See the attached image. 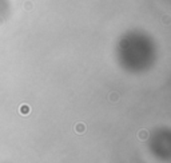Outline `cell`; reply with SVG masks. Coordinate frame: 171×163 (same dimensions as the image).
I'll return each instance as SVG.
<instances>
[{
  "mask_svg": "<svg viewBox=\"0 0 171 163\" xmlns=\"http://www.w3.org/2000/svg\"><path fill=\"white\" fill-rule=\"evenodd\" d=\"M75 130H76V132L82 134V132L86 131V126H84L83 123H78V124H76V127H75Z\"/></svg>",
  "mask_w": 171,
  "mask_h": 163,
  "instance_id": "cell-3",
  "label": "cell"
},
{
  "mask_svg": "<svg viewBox=\"0 0 171 163\" xmlns=\"http://www.w3.org/2000/svg\"><path fill=\"white\" fill-rule=\"evenodd\" d=\"M108 100H110V102H112V103L118 102V100H119V94H116V92H111V94H110V96H108Z\"/></svg>",
  "mask_w": 171,
  "mask_h": 163,
  "instance_id": "cell-2",
  "label": "cell"
},
{
  "mask_svg": "<svg viewBox=\"0 0 171 163\" xmlns=\"http://www.w3.org/2000/svg\"><path fill=\"white\" fill-rule=\"evenodd\" d=\"M147 138H148V131H147V130H140V131L138 132V139L146 140Z\"/></svg>",
  "mask_w": 171,
  "mask_h": 163,
  "instance_id": "cell-1",
  "label": "cell"
},
{
  "mask_svg": "<svg viewBox=\"0 0 171 163\" xmlns=\"http://www.w3.org/2000/svg\"><path fill=\"white\" fill-rule=\"evenodd\" d=\"M162 23L165 24V26H168V24L171 23V16H170V15H163V16H162Z\"/></svg>",
  "mask_w": 171,
  "mask_h": 163,
  "instance_id": "cell-4",
  "label": "cell"
}]
</instances>
